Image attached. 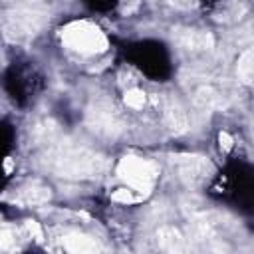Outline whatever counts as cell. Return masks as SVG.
I'll use <instances>...</instances> for the list:
<instances>
[{
  "label": "cell",
  "mask_w": 254,
  "mask_h": 254,
  "mask_svg": "<svg viewBox=\"0 0 254 254\" xmlns=\"http://www.w3.org/2000/svg\"><path fill=\"white\" fill-rule=\"evenodd\" d=\"M44 167L64 179H95L105 171V157L89 147L56 139L44 151Z\"/></svg>",
  "instance_id": "1"
},
{
  "label": "cell",
  "mask_w": 254,
  "mask_h": 254,
  "mask_svg": "<svg viewBox=\"0 0 254 254\" xmlns=\"http://www.w3.org/2000/svg\"><path fill=\"white\" fill-rule=\"evenodd\" d=\"M50 22V14L38 6H16L2 14L0 28L8 42H32Z\"/></svg>",
  "instance_id": "2"
},
{
  "label": "cell",
  "mask_w": 254,
  "mask_h": 254,
  "mask_svg": "<svg viewBox=\"0 0 254 254\" xmlns=\"http://www.w3.org/2000/svg\"><path fill=\"white\" fill-rule=\"evenodd\" d=\"M62 42L69 50L83 54V56H95L103 54L107 50V38L105 34L91 22L75 20L62 28Z\"/></svg>",
  "instance_id": "3"
},
{
  "label": "cell",
  "mask_w": 254,
  "mask_h": 254,
  "mask_svg": "<svg viewBox=\"0 0 254 254\" xmlns=\"http://www.w3.org/2000/svg\"><path fill=\"white\" fill-rule=\"evenodd\" d=\"M117 175L131 189H135L137 192L147 196L151 192L155 181L159 179V167H157V163H153L149 159L125 155L117 165Z\"/></svg>",
  "instance_id": "4"
},
{
  "label": "cell",
  "mask_w": 254,
  "mask_h": 254,
  "mask_svg": "<svg viewBox=\"0 0 254 254\" xmlns=\"http://www.w3.org/2000/svg\"><path fill=\"white\" fill-rule=\"evenodd\" d=\"M85 123L91 131L103 137H117L125 129L123 115L109 99L93 101L85 111Z\"/></svg>",
  "instance_id": "5"
},
{
  "label": "cell",
  "mask_w": 254,
  "mask_h": 254,
  "mask_svg": "<svg viewBox=\"0 0 254 254\" xmlns=\"http://www.w3.org/2000/svg\"><path fill=\"white\" fill-rule=\"evenodd\" d=\"M171 163H173L179 179L190 189L206 185L210 181V177L214 175L212 163L202 155H173Z\"/></svg>",
  "instance_id": "6"
},
{
  "label": "cell",
  "mask_w": 254,
  "mask_h": 254,
  "mask_svg": "<svg viewBox=\"0 0 254 254\" xmlns=\"http://www.w3.org/2000/svg\"><path fill=\"white\" fill-rule=\"evenodd\" d=\"M175 44L190 54H206L214 48V38L202 30H175Z\"/></svg>",
  "instance_id": "7"
},
{
  "label": "cell",
  "mask_w": 254,
  "mask_h": 254,
  "mask_svg": "<svg viewBox=\"0 0 254 254\" xmlns=\"http://www.w3.org/2000/svg\"><path fill=\"white\" fill-rule=\"evenodd\" d=\"M163 121H165V127L173 135H183V133L189 131L187 113L175 97H165L163 99Z\"/></svg>",
  "instance_id": "8"
},
{
  "label": "cell",
  "mask_w": 254,
  "mask_h": 254,
  "mask_svg": "<svg viewBox=\"0 0 254 254\" xmlns=\"http://www.w3.org/2000/svg\"><path fill=\"white\" fill-rule=\"evenodd\" d=\"M52 198V189L46 185V183H42V181H38V179H34V181H28V183H24L18 190H16V200L20 202V204H44V202H48Z\"/></svg>",
  "instance_id": "9"
},
{
  "label": "cell",
  "mask_w": 254,
  "mask_h": 254,
  "mask_svg": "<svg viewBox=\"0 0 254 254\" xmlns=\"http://www.w3.org/2000/svg\"><path fill=\"white\" fill-rule=\"evenodd\" d=\"M60 137H62L60 135V125L50 117L40 119L30 127V143L34 147H44L46 149L48 145H52Z\"/></svg>",
  "instance_id": "10"
},
{
  "label": "cell",
  "mask_w": 254,
  "mask_h": 254,
  "mask_svg": "<svg viewBox=\"0 0 254 254\" xmlns=\"http://www.w3.org/2000/svg\"><path fill=\"white\" fill-rule=\"evenodd\" d=\"M64 250L67 252H73V254H89V252H99L101 250V244L87 236V234H81V232H65L62 238H60Z\"/></svg>",
  "instance_id": "11"
},
{
  "label": "cell",
  "mask_w": 254,
  "mask_h": 254,
  "mask_svg": "<svg viewBox=\"0 0 254 254\" xmlns=\"http://www.w3.org/2000/svg\"><path fill=\"white\" fill-rule=\"evenodd\" d=\"M192 101L200 109H220L226 105V95L220 89H216L214 85L204 83L192 93Z\"/></svg>",
  "instance_id": "12"
},
{
  "label": "cell",
  "mask_w": 254,
  "mask_h": 254,
  "mask_svg": "<svg viewBox=\"0 0 254 254\" xmlns=\"http://www.w3.org/2000/svg\"><path fill=\"white\" fill-rule=\"evenodd\" d=\"M157 242L165 252H185L189 248L187 238L181 234L179 228L171 224H165L157 230Z\"/></svg>",
  "instance_id": "13"
},
{
  "label": "cell",
  "mask_w": 254,
  "mask_h": 254,
  "mask_svg": "<svg viewBox=\"0 0 254 254\" xmlns=\"http://www.w3.org/2000/svg\"><path fill=\"white\" fill-rule=\"evenodd\" d=\"M236 73H238V79L246 85L252 83V77H254V52L250 48H246L240 58H238V64H236Z\"/></svg>",
  "instance_id": "14"
},
{
  "label": "cell",
  "mask_w": 254,
  "mask_h": 254,
  "mask_svg": "<svg viewBox=\"0 0 254 254\" xmlns=\"http://www.w3.org/2000/svg\"><path fill=\"white\" fill-rule=\"evenodd\" d=\"M20 230L14 228L12 224H2L0 222V250H16L20 248Z\"/></svg>",
  "instance_id": "15"
},
{
  "label": "cell",
  "mask_w": 254,
  "mask_h": 254,
  "mask_svg": "<svg viewBox=\"0 0 254 254\" xmlns=\"http://www.w3.org/2000/svg\"><path fill=\"white\" fill-rule=\"evenodd\" d=\"M123 101H125V105L131 107V109H141V107L145 105V101H147V95H145L143 89L133 87V89H127V91H125Z\"/></svg>",
  "instance_id": "16"
},
{
  "label": "cell",
  "mask_w": 254,
  "mask_h": 254,
  "mask_svg": "<svg viewBox=\"0 0 254 254\" xmlns=\"http://www.w3.org/2000/svg\"><path fill=\"white\" fill-rule=\"evenodd\" d=\"M111 198H113L115 202H123V204H135V202L143 200L145 196H143L141 192H137L135 189H119V190H115V192L111 194Z\"/></svg>",
  "instance_id": "17"
},
{
  "label": "cell",
  "mask_w": 254,
  "mask_h": 254,
  "mask_svg": "<svg viewBox=\"0 0 254 254\" xmlns=\"http://www.w3.org/2000/svg\"><path fill=\"white\" fill-rule=\"evenodd\" d=\"M26 232H28V236H32V238L42 240V228H40V224H38L36 220H26Z\"/></svg>",
  "instance_id": "18"
},
{
  "label": "cell",
  "mask_w": 254,
  "mask_h": 254,
  "mask_svg": "<svg viewBox=\"0 0 254 254\" xmlns=\"http://www.w3.org/2000/svg\"><path fill=\"white\" fill-rule=\"evenodd\" d=\"M218 141H220V149L224 151V153H228L230 149H232V137L226 133V131H220V135H218Z\"/></svg>",
  "instance_id": "19"
},
{
  "label": "cell",
  "mask_w": 254,
  "mask_h": 254,
  "mask_svg": "<svg viewBox=\"0 0 254 254\" xmlns=\"http://www.w3.org/2000/svg\"><path fill=\"white\" fill-rule=\"evenodd\" d=\"M139 6V0H123V6H121V12L123 14H133Z\"/></svg>",
  "instance_id": "20"
},
{
  "label": "cell",
  "mask_w": 254,
  "mask_h": 254,
  "mask_svg": "<svg viewBox=\"0 0 254 254\" xmlns=\"http://www.w3.org/2000/svg\"><path fill=\"white\" fill-rule=\"evenodd\" d=\"M169 4L175 6V8H181V10L190 8V0H169Z\"/></svg>",
  "instance_id": "21"
}]
</instances>
